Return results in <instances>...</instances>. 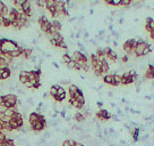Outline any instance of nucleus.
Here are the masks:
<instances>
[{
	"mask_svg": "<svg viewBox=\"0 0 154 146\" xmlns=\"http://www.w3.org/2000/svg\"><path fill=\"white\" fill-rule=\"evenodd\" d=\"M0 45L2 46V53H11L13 50H16L18 47V44L13 41V40H8L6 38H1L0 39Z\"/></svg>",
	"mask_w": 154,
	"mask_h": 146,
	"instance_id": "nucleus-1",
	"label": "nucleus"
},
{
	"mask_svg": "<svg viewBox=\"0 0 154 146\" xmlns=\"http://www.w3.org/2000/svg\"><path fill=\"white\" fill-rule=\"evenodd\" d=\"M38 22H39V25H40V27H41V30L43 31L44 33H49V31H50V29H51V26H52V23L48 20V17L46 16H40L39 18H38Z\"/></svg>",
	"mask_w": 154,
	"mask_h": 146,
	"instance_id": "nucleus-2",
	"label": "nucleus"
},
{
	"mask_svg": "<svg viewBox=\"0 0 154 146\" xmlns=\"http://www.w3.org/2000/svg\"><path fill=\"white\" fill-rule=\"evenodd\" d=\"M147 45H149V44H147L145 40L138 39V40H137V45H136V47L134 49V55H135L136 57H142V56H143V51H144V49H145V47H146Z\"/></svg>",
	"mask_w": 154,
	"mask_h": 146,
	"instance_id": "nucleus-3",
	"label": "nucleus"
},
{
	"mask_svg": "<svg viewBox=\"0 0 154 146\" xmlns=\"http://www.w3.org/2000/svg\"><path fill=\"white\" fill-rule=\"evenodd\" d=\"M136 45H137V40H136V39H128L127 41H125L122 48H124L125 53H126L127 55H132Z\"/></svg>",
	"mask_w": 154,
	"mask_h": 146,
	"instance_id": "nucleus-4",
	"label": "nucleus"
},
{
	"mask_svg": "<svg viewBox=\"0 0 154 146\" xmlns=\"http://www.w3.org/2000/svg\"><path fill=\"white\" fill-rule=\"evenodd\" d=\"M30 126H31V129L32 130L39 132V131H42L44 128H45L46 121H35L33 122V123H30Z\"/></svg>",
	"mask_w": 154,
	"mask_h": 146,
	"instance_id": "nucleus-5",
	"label": "nucleus"
},
{
	"mask_svg": "<svg viewBox=\"0 0 154 146\" xmlns=\"http://www.w3.org/2000/svg\"><path fill=\"white\" fill-rule=\"evenodd\" d=\"M21 9H22V12L27 16V17H31L32 14H33V13H32V5H31V1H30V0H27L26 2L23 3Z\"/></svg>",
	"mask_w": 154,
	"mask_h": 146,
	"instance_id": "nucleus-6",
	"label": "nucleus"
},
{
	"mask_svg": "<svg viewBox=\"0 0 154 146\" xmlns=\"http://www.w3.org/2000/svg\"><path fill=\"white\" fill-rule=\"evenodd\" d=\"M111 117H112V115H111L107 110H104V108H101V110L96 113V118L100 119V120H109V119H111Z\"/></svg>",
	"mask_w": 154,
	"mask_h": 146,
	"instance_id": "nucleus-7",
	"label": "nucleus"
},
{
	"mask_svg": "<svg viewBox=\"0 0 154 146\" xmlns=\"http://www.w3.org/2000/svg\"><path fill=\"white\" fill-rule=\"evenodd\" d=\"M145 78L146 79H150V80L154 79V64H150L147 66V70L145 72Z\"/></svg>",
	"mask_w": 154,
	"mask_h": 146,
	"instance_id": "nucleus-8",
	"label": "nucleus"
},
{
	"mask_svg": "<svg viewBox=\"0 0 154 146\" xmlns=\"http://www.w3.org/2000/svg\"><path fill=\"white\" fill-rule=\"evenodd\" d=\"M145 29L149 32L154 31V20L152 17H146V23H145Z\"/></svg>",
	"mask_w": 154,
	"mask_h": 146,
	"instance_id": "nucleus-9",
	"label": "nucleus"
},
{
	"mask_svg": "<svg viewBox=\"0 0 154 146\" xmlns=\"http://www.w3.org/2000/svg\"><path fill=\"white\" fill-rule=\"evenodd\" d=\"M69 104H70L73 107L78 108V110H81V108H83V107H84V104L79 103L78 100H76L75 98H73V97H69Z\"/></svg>",
	"mask_w": 154,
	"mask_h": 146,
	"instance_id": "nucleus-10",
	"label": "nucleus"
},
{
	"mask_svg": "<svg viewBox=\"0 0 154 146\" xmlns=\"http://www.w3.org/2000/svg\"><path fill=\"white\" fill-rule=\"evenodd\" d=\"M0 72H1V79H2V80H7V79H9L10 75H11V71H10L9 68L2 69V70H0Z\"/></svg>",
	"mask_w": 154,
	"mask_h": 146,
	"instance_id": "nucleus-11",
	"label": "nucleus"
},
{
	"mask_svg": "<svg viewBox=\"0 0 154 146\" xmlns=\"http://www.w3.org/2000/svg\"><path fill=\"white\" fill-rule=\"evenodd\" d=\"M39 117H40V113L38 112H32L30 115H28V122L30 123H33L35 121H39Z\"/></svg>",
	"mask_w": 154,
	"mask_h": 146,
	"instance_id": "nucleus-12",
	"label": "nucleus"
},
{
	"mask_svg": "<svg viewBox=\"0 0 154 146\" xmlns=\"http://www.w3.org/2000/svg\"><path fill=\"white\" fill-rule=\"evenodd\" d=\"M3 99H5V102H14V103H17V100H18L17 96L14 95V94L5 95V96H3Z\"/></svg>",
	"mask_w": 154,
	"mask_h": 146,
	"instance_id": "nucleus-13",
	"label": "nucleus"
},
{
	"mask_svg": "<svg viewBox=\"0 0 154 146\" xmlns=\"http://www.w3.org/2000/svg\"><path fill=\"white\" fill-rule=\"evenodd\" d=\"M103 81H104V83H107V85L113 86V74H106V75L103 76Z\"/></svg>",
	"mask_w": 154,
	"mask_h": 146,
	"instance_id": "nucleus-14",
	"label": "nucleus"
},
{
	"mask_svg": "<svg viewBox=\"0 0 154 146\" xmlns=\"http://www.w3.org/2000/svg\"><path fill=\"white\" fill-rule=\"evenodd\" d=\"M68 90H69V97H73V96H74V95H75V94L79 90V88H78L76 85H70Z\"/></svg>",
	"mask_w": 154,
	"mask_h": 146,
	"instance_id": "nucleus-15",
	"label": "nucleus"
},
{
	"mask_svg": "<svg viewBox=\"0 0 154 146\" xmlns=\"http://www.w3.org/2000/svg\"><path fill=\"white\" fill-rule=\"evenodd\" d=\"M106 58H107V59H110V61H112V62H116V61L118 59V55H117V53H116L114 50L111 49V51L107 55Z\"/></svg>",
	"mask_w": 154,
	"mask_h": 146,
	"instance_id": "nucleus-16",
	"label": "nucleus"
},
{
	"mask_svg": "<svg viewBox=\"0 0 154 146\" xmlns=\"http://www.w3.org/2000/svg\"><path fill=\"white\" fill-rule=\"evenodd\" d=\"M109 69H110V66H109V63H108V61L106 59V61H104V62L101 64V71H102V74H106V73H108Z\"/></svg>",
	"mask_w": 154,
	"mask_h": 146,
	"instance_id": "nucleus-17",
	"label": "nucleus"
},
{
	"mask_svg": "<svg viewBox=\"0 0 154 146\" xmlns=\"http://www.w3.org/2000/svg\"><path fill=\"white\" fill-rule=\"evenodd\" d=\"M121 85V75L120 74H113V86L117 87Z\"/></svg>",
	"mask_w": 154,
	"mask_h": 146,
	"instance_id": "nucleus-18",
	"label": "nucleus"
},
{
	"mask_svg": "<svg viewBox=\"0 0 154 146\" xmlns=\"http://www.w3.org/2000/svg\"><path fill=\"white\" fill-rule=\"evenodd\" d=\"M74 119L77 122H83L86 118H85V115H84L82 112H77V113L74 115Z\"/></svg>",
	"mask_w": 154,
	"mask_h": 146,
	"instance_id": "nucleus-19",
	"label": "nucleus"
},
{
	"mask_svg": "<svg viewBox=\"0 0 154 146\" xmlns=\"http://www.w3.org/2000/svg\"><path fill=\"white\" fill-rule=\"evenodd\" d=\"M58 88H59V85H54L50 88V95L54 98L57 96V93H58Z\"/></svg>",
	"mask_w": 154,
	"mask_h": 146,
	"instance_id": "nucleus-20",
	"label": "nucleus"
},
{
	"mask_svg": "<svg viewBox=\"0 0 154 146\" xmlns=\"http://www.w3.org/2000/svg\"><path fill=\"white\" fill-rule=\"evenodd\" d=\"M139 132H141V129L139 128H134L132 131V138L134 141H138V137H139Z\"/></svg>",
	"mask_w": 154,
	"mask_h": 146,
	"instance_id": "nucleus-21",
	"label": "nucleus"
},
{
	"mask_svg": "<svg viewBox=\"0 0 154 146\" xmlns=\"http://www.w3.org/2000/svg\"><path fill=\"white\" fill-rule=\"evenodd\" d=\"M61 59H63V62L65 63V64H68V63H70L71 61H73V57L69 55V54H64L63 55V57H61Z\"/></svg>",
	"mask_w": 154,
	"mask_h": 146,
	"instance_id": "nucleus-22",
	"label": "nucleus"
},
{
	"mask_svg": "<svg viewBox=\"0 0 154 146\" xmlns=\"http://www.w3.org/2000/svg\"><path fill=\"white\" fill-rule=\"evenodd\" d=\"M51 23H52V26H53V27H54V29H56L58 32L61 30V23H60L58 20H53Z\"/></svg>",
	"mask_w": 154,
	"mask_h": 146,
	"instance_id": "nucleus-23",
	"label": "nucleus"
},
{
	"mask_svg": "<svg viewBox=\"0 0 154 146\" xmlns=\"http://www.w3.org/2000/svg\"><path fill=\"white\" fill-rule=\"evenodd\" d=\"M132 0H119V6H124V7H128L130 6Z\"/></svg>",
	"mask_w": 154,
	"mask_h": 146,
	"instance_id": "nucleus-24",
	"label": "nucleus"
},
{
	"mask_svg": "<svg viewBox=\"0 0 154 146\" xmlns=\"http://www.w3.org/2000/svg\"><path fill=\"white\" fill-rule=\"evenodd\" d=\"M152 53V46L151 45H147L145 49H144V51H143V56H147L149 54H151Z\"/></svg>",
	"mask_w": 154,
	"mask_h": 146,
	"instance_id": "nucleus-25",
	"label": "nucleus"
},
{
	"mask_svg": "<svg viewBox=\"0 0 154 146\" xmlns=\"http://www.w3.org/2000/svg\"><path fill=\"white\" fill-rule=\"evenodd\" d=\"M76 142L74 139H67L63 143V146H75Z\"/></svg>",
	"mask_w": 154,
	"mask_h": 146,
	"instance_id": "nucleus-26",
	"label": "nucleus"
},
{
	"mask_svg": "<svg viewBox=\"0 0 154 146\" xmlns=\"http://www.w3.org/2000/svg\"><path fill=\"white\" fill-rule=\"evenodd\" d=\"M11 25V21L8 18V17H3V20H2V26H6V27H8V26H10Z\"/></svg>",
	"mask_w": 154,
	"mask_h": 146,
	"instance_id": "nucleus-27",
	"label": "nucleus"
},
{
	"mask_svg": "<svg viewBox=\"0 0 154 146\" xmlns=\"http://www.w3.org/2000/svg\"><path fill=\"white\" fill-rule=\"evenodd\" d=\"M11 119L13 120H15V121H18V120H21V119H23V115L20 113V112H16L13 117H11Z\"/></svg>",
	"mask_w": 154,
	"mask_h": 146,
	"instance_id": "nucleus-28",
	"label": "nucleus"
},
{
	"mask_svg": "<svg viewBox=\"0 0 154 146\" xmlns=\"http://www.w3.org/2000/svg\"><path fill=\"white\" fill-rule=\"evenodd\" d=\"M27 0H13V2L15 3V6H17V7H22V5L24 3V2H26Z\"/></svg>",
	"mask_w": 154,
	"mask_h": 146,
	"instance_id": "nucleus-29",
	"label": "nucleus"
},
{
	"mask_svg": "<svg viewBox=\"0 0 154 146\" xmlns=\"http://www.w3.org/2000/svg\"><path fill=\"white\" fill-rule=\"evenodd\" d=\"M45 2H46V0H36V5L40 8H45Z\"/></svg>",
	"mask_w": 154,
	"mask_h": 146,
	"instance_id": "nucleus-30",
	"label": "nucleus"
},
{
	"mask_svg": "<svg viewBox=\"0 0 154 146\" xmlns=\"http://www.w3.org/2000/svg\"><path fill=\"white\" fill-rule=\"evenodd\" d=\"M104 2L108 3V5H110V6H119V3L116 0H104Z\"/></svg>",
	"mask_w": 154,
	"mask_h": 146,
	"instance_id": "nucleus-31",
	"label": "nucleus"
},
{
	"mask_svg": "<svg viewBox=\"0 0 154 146\" xmlns=\"http://www.w3.org/2000/svg\"><path fill=\"white\" fill-rule=\"evenodd\" d=\"M18 80H20V82H21L22 85H25V83L28 81V78H27V76H18Z\"/></svg>",
	"mask_w": 154,
	"mask_h": 146,
	"instance_id": "nucleus-32",
	"label": "nucleus"
},
{
	"mask_svg": "<svg viewBox=\"0 0 154 146\" xmlns=\"http://www.w3.org/2000/svg\"><path fill=\"white\" fill-rule=\"evenodd\" d=\"M6 139H7V136L3 134V131H1V132H0V143L6 142Z\"/></svg>",
	"mask_w": 154,
	"mask_h": 146,
	"instance_id": "nucleus-33",
	"label": "nucleus"
},
{
	"mask_svg": "<svg viewBox=\"0 0 154 146\" xmlns=\"http://www.w3.org/2000/svg\"><path fill=\"white\" fill-rule=\"evenodd\" d=\"M75 65H76V62H75V61H71L70 63L67 64V66H68L69 69H75Z\"/></svg>",
	"mask_w": 154,
	"mask_h": 146,
	"instance_id": "nucleus-34",
	"label": "nucleus"
},
{
	"mask_svg": "<svg viewBox=\"0 0 154 146\" xmlns=\"http://www.w3.org/2000/svg\"><path fill=\"white\" fill-rule=\"evenodd\" d=\"M20 76H27L28 78V71H25V70H23L20 72Z\"/></svg>",
	"mask_w": 154,
	"mask_h": 146,
	"instance_id": "nucleus-35",
	"label": "nucleus"
},
{
	"mask_svg": "<svg viewBox=\"0 0 154 146\" xmlns=\"http://www.w3.org/2000/svg\"><path fill=\"white\" fill-rule=\"evenodd\" d=\"M128 55H124L122 57H121V62H124V63H127L128 62Z\"/></svg>",
	"mask_w": 154,
	"mask_h": 146,
	"instance_id": "nucleus-36",
	"label": "nucleus"
},
{
	"mask_svg": "<svg viewBox=\"0 0 154 146\" xmlns=\"http://www.w3.org/2000/svg\"><path fill=\"white\" fill-rule=\"evenodd\" d=\"M40 87H41V81H38V82H35L33 85V88H35V89H39Z\"/></svg>",
	"mask_w": 154,
	"mask_h": 146,
	"instance_id": "nucleus-37",
	"label": "nucleus"
},
{
	"mask_svg": "<svg viewBox=\"0 0 154 146\" xmlns=\"http://www.w3.org/2000/svg\"><path fill=\"white\" fill-rule=\"evenodd\" d=\"M6 110H7V107L5 106V104L0 105V113H5V112H6Z\"/></svg>",
	"mask_w": 154,
	"mask_h": 146,
	"instance_id": "nucleus-38",
	"label": "nucleus"
},
{
	"mask_svg": "<svg viewBox=\"0 0 154 146\" xmlns=\"http://www.w3.org/2000/svg\"><path fill=\"white\" fill-rule=\"evenodd\" d=\"M24 86H25L26 88H33V83H32L31 81H27V82H26Z\"/></svg>",
	"mask_w": 154,
	"mask_h": 146,
	"instance_id": "nucleus-39",
	"label": "nucleus"
},
{
	"mask_svg": "<svg viewBox=\"0 0 154 146\" xmlns=\"http://www.w3.org/2000/svg\"><path fill=\"white\" fill-rule=\"evenodd\" d=\"M5 103V99H3V96H0V105H2Z\"/></svg>",
	"mask_w": 154,
	"mask_h": 146,
	"instance_id": "nucleus-40",
	"label": "nucleus"
},
{
	"mask_svg": "<svg viewBox=\"0 0 154 146\" xmlns=\"http://www.w3.org/2000/svg\"><path fill=\"white\" fill-rule=\"evenodd\" d=\"M150 38H151L152 40H154V31H152V32H150Z\"/></svg>",
	"mask_w": 154,
	"mask_h": 146,
	"instance_id": "nucleus-41",
	"label": "nucleus"
},
{
	"mask_svg": "<svg viewBox=\"0 0 154 146\" xmlns=\"http://www.w3.org/2000/svg\"><path fill=\"white\" fill-rule=\"evenodd\" d=\"M1 146H10L7 142H3V143H1Z\"/></svg>",
	"mask_w": 154,
	"mask_h": 146,
	"instance_id": "nucleus-42",
	"label": "nucleus"
},
{
	"mask_svg": "<svg viewBox=\"0 0 154 146\" xmlns=\"http://www.w3.org/2000/svg\"><path fill=\"white\" fill-rule=\"evenodd\" d=\"M102 105H103L102 102H98V106H99V107H102Z\"/></svg>",
	"mask_w": 154,
	"mask_h": 146,
	"instance_id": "nucleus-43",
	"label": "nucleus"
},
{
	"mask_svg": "<svg viewBox=\"0 0 154 146\" xmlns=\"http://www.w3.org/2000/svg\"><path fill=\"white\" fill-rule=\"evenodd\" d=\"M75 146H84V145H83L82 143H76V144H75Z\"/></svg>",
	"mask_w": 154,
	"mask_h": 146,
	"instance_id": "nucleus-44",
	"label": "nucleus"
},
{
	"mask_svg": "<svg viewBox=\"0 0 154 146\" xmlns=\"http://www.w3.org/2000/svg\"><path fill=\"white\" fill-rule=\"evenodd\" d=\"M10 146H16V145H10Z\"/></svg>",
	"mask_w": 154,
	"mask_h": 146,
	"instance_id": "nucleus-45",
	"label": "nucleus"
}]
</instances>
